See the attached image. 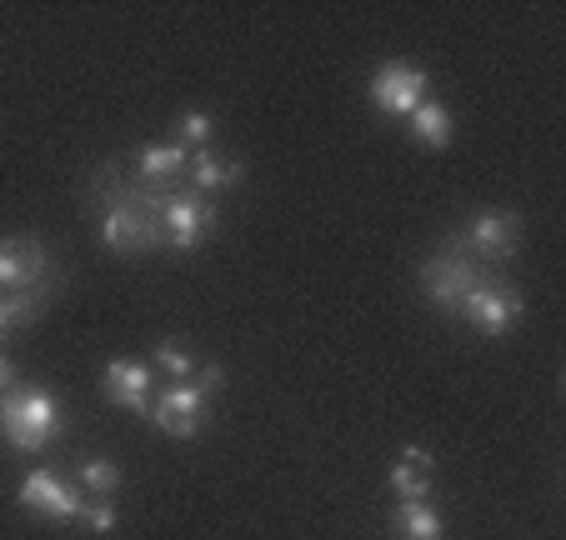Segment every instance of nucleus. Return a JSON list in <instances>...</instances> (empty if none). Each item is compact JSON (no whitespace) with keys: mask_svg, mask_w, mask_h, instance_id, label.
I'll return each instance as SVG.
<instances>
[{"mask_svg":"<svg viewBox=\"0 0 566 540\" xmlns=\"http://www.w3.org/2000/svg\"><path fill=\"white\" fill-rule=\"evenodd\" d=\"M101 241L116 255H146L166 245V191L160 186H111L101 205Z\"/></svg>","mask_w":566,"mask_h":540,"instance_id":"obj_1","label":"nucleus"},{"mask_svg":"<svg viewBox=\"0 0 566 540\" xmlns=\"http://www.w3.org/2000/svg\"><path fill=\"white\" fill-rule=\"evenodd\" d=\"M61 431H65V415L51 391H6L0 395V441L11 445V451L41 456Z\"/></svg>","mask_w":566,"mask_h":540,"instance_id":"obj_2","label":"nucleus"},{"mask_svg":"<svg viewBox=\"0 0 566 540\" xmlns=\"http://www.w3.org/2000/svg\"><path fill=\"white\" fill-rule=\"evenodd\" d=\"M476 280H481V261L471 255V245L461 241V235H447V241L421 261V296L437 310H461V300L471 296Z\"/></svg>","mask_w":566,"mask_h":540,"instance_id":"obj_3","label":"nucleus"},{"mask_svg":"<svg viewBox=\"0 0 566 540\" xmlns=\"http://www.w3.org/2000/svg\"><path fill=\"white\" fill-rule=\"evenodd\" d=\"M226 371L221 366H196L191 381H176L166 385V395H160L156 405H150V421H156V431L176 435V441H191L196 431H201V415H206V401H211L216 391H221Z\"/></svg>","mask_w":566,"mask_h":540,"instance_id":"obj_4","label":"nucleus"},{"mask_svg":"<svg viewBox=\"0 0 566 540\" xmlns=\"http://www.w3.org/2000/svg\"><path fill=\"white\" fill-rule=\"evenodd\" d=\"M522 310H526L522 290L506 286V280H476L471 296L461 300V316H467L481 336H506V326H512Z\"/></svg>","mask_w":566,"mask_h":540,"instance_id":"obj_5","label":"nucleus"},{"mask_svg":"<svg viewBox=\"0 0 566 540\" xmlns=\"http://www.w3.org/2000/svg\"><path fill=\"white\" fill-rule=\"evenodd\" d=\"M55 271L51 251L35 235H11L0 241V290H45V276Z\"/></svg>","mask_w":566,"mask_h":540,"instance_id":"obj_6","label":"nucleus"},{"mask_svg":"<svg viewBox=\"0 0 566 540\" xmlns=\"http://www.w3.org/2000/svg\"><path fill=\"white\" fill-rule=\"evenodd\" d=\"M366 96H371V106L381 110V116L411 120V110L427 100V71L391 61V65H381V71L371 75V91H366Z\"/></svg>","mask_w":566,"mask_h":540,"instance_id":"obj_7","label":"nucleus"},{"mask_svg":"<svg viewBox=\"0 0 566 540\" xmlns=\"http://www.w3.org/2000/svg\"><path fill=\"white\" fill-rule=\"evenodd\" d=\"M21 506L31 510V516H45V520H86L91 500L75 486H65L55 470H31V476L21 480Z\"/></svg>","mask_w":566,"mask_h":540,"instance_id":"obj_8","label":"nucleus"},{"mask_svg":"<svg viewBox=\"0 0 566 540\" xmlns=\"http://www.w3.org/2000/svg\"><path fill=\"white\" fill-rule=\"evenodd\" d=\"M216 221H221V211H216L206 195H196V191L166 195V241H171L176 251H196V245L216 231Z\"/></svg>","mask_w":566,"mask_h":540,"instance_id":"obj_9","label":"nucleus"},{"mask_svg":"<svg viewBox=\"0 0 566 540\" xmlns=\"http://www.w3.org/2000/svg\"><path fill=\"white\" fill-rule=\"evenodd\" d=\"M516 235H522V221L512 211H476L471 225L461 231V241L471 245L476 261H506L516 251Z\"/></svg>","mask_w":566,"mask_h":540,"instance_id":"obj_10","label":"nucleus"},{"mask_svg":"<svg viewBox=\"0 0 566 540\" xmlns=\"http://www.w3.org/2000/svg\"><path fill=\"white\" fill-rule=\"evenodd\" d=\"M150 366L146 360H111L101 371V391H106L111 405H126L136 415H150Z\"/></svg>","mask_w":566,"mask_h":540,"instance_id":"obj_11","label":"nucleus"},{"mask_svg":"<svg viewBox=\"0 0 566 540\" xmlns=\"http://www.w3.org/2000/svg\"><path fill=\"white\" fill-rule=\"evenodd\" d=\"M391 536L396 540H447V520H441V510L431 500H396Z\"/></svg>","mask_w":566,"mask_h":540,"instance_id":"obj_12","label":"nucleus"},{"mask_svg":"<svg viewBox=\"0 0 566 540\" xmlns=\"http://www.w3.org/2000/svg\"><path fill=\"white\" fill-rule=\"evenodd\" d=\"M391 490H396V500H427L431 496V451L407 445L391 466Z\"/></svg>","mask_w":566,"mask_h":540,"instance_id":"obj_13","label":"nucleus"},{"mask_svg":"<svg viewBox=\"0 0 566 540\" xmlns=\"http://www.w3.org/2000/svg\"><path fill=\"white\" fill-rule=\"evenodd\" d=\"M191 186H196V195H206V191H226V186H235V180H247V170L235 166V160H221L216 150H196L191 156Z\"/></svg>","mask_w":566,"mask_h":540,"instance_id":"obj_14","label":"nucleus"},{"mask_svg":"<svg viewBox=\"0 0 566 540\" xmlns=\"http://www.w3.org/2000/svg\"><path fill=\"white\" fill-rule=\"evenodd\" d=\"M411 130H417V140L427 150H447L451 136H457V120H451L447 106H437V100H421V106L411 110Z\"/></svg>","mask_w":566,"mask_h":540,"instance_id":"obj_15","label":"nucleus"},{"mask_svg":"<svg viewBox=\"0 0 566 540\" xmlns=\"http://www.w3.org/2000/svg\"><path fill=\"white\" fill-rule=\"evenodd\" d=\"M186 166H191V156H186L181 146H146L136 156V170L146 186H166V180H176Z\"/></svg>","mask_w":566,"mask_h":540,"instance_id":"obj_16","label":"nucleus"},{"mask_svg":"<svg viewBox=\"0 0 566 540\" xmlns=\"http://www.w3.org/2000/svg\"><path fill=\"white\" fill-rule=\"evenodd\" d=\"M81 486H86L96 500H111L120 490V466L116 460H106V456L81 460Z\"/></svg>","mask_w":566,"mask_h":540,"instance_id":"obj_17","label":"nucleus"},{"mask_svg":"<svg viewBox=\"0 0 566 540\" xmlns=\"http://www.w3.org/2000/svg\"><path fill=\"white\" fill-rule=\"evenodd\" d=\"M211 136H216V116H206V110H191V116H181V126H176V146H181L186 156L211 150Z\"/></svg>","mask_w":566,"mask_h":540,"instance_id":"obj_18","label":"nucleus"},{"mask_svg":"<svg viewBox=\"0 0 566 540\" xmlns=\"http://www.w3.org/2000/svg\"><path fill=\"white\" fill-rule=\"evenodd\" d=\"M156 366H160L166 375H171V381H191V375H196L191 350L176 346V340H160V346H156Z\"/></svg>","mask_w":566,"mask_h":540,"instance_id":"obj_19","label":"nucleus"},{"mask_svg":"<svg viewBox=\"0 0 566 540\" xmlns=\"http://www.w3.org/2000/svg\"><path fill=\"white\" fill-rule=\"evenodd\" d=\"M116 506H111V500H96V506H86V526L96 530V536H111V530H116Z\"/></svg>","mask_w":566,"mask_h":540,"instance_id":"obj_20","label":"nucleus"},{"mask_svg":"<svg viewBox=\"0 0 566 540\" xmlns=\"http://www.w3.org/2000/svg\"><path fill=\"white\" fill-rule=\"evenodd\" d=\"M11 381H15V366H11V360H6V356H0V395L11 391Z\"/></svg>","mask_w":566,"mask_h":540,"instance_id":"obj_21","label":"nucleus"},{"mask_svg":"<svg viewBox=\"0 0 566 540\" xmlns=\"http://www.w3.org/2000/svg\"><path fill=\"white\" fill-rule=\"evenodd\" d=\"M11 330V320H6V290H0V336Z\"/></svg>","mask_w":566,"mask_h":540,"instance_id":"obj_22","label":"nucleus"}]
</instances>
